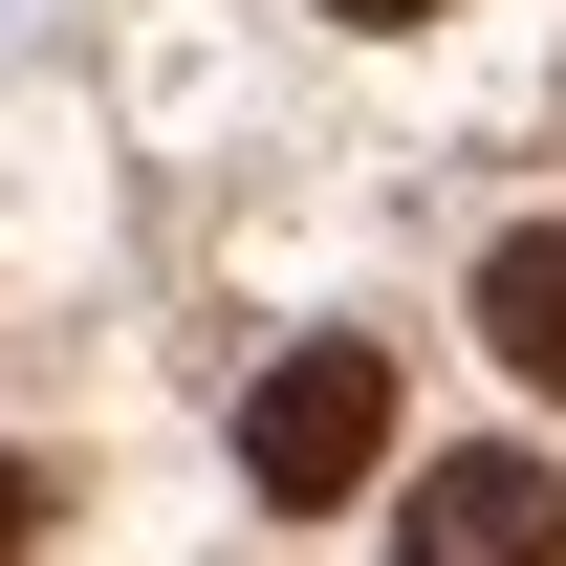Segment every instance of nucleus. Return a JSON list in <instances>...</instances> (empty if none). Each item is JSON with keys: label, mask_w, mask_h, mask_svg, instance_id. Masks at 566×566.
Here are the masks:
<instances>
[{"label": "nucleus", "mask_w": 566, "mask_h": 566, "mask_svg": "<svg viewBox=\"0 0 566 566\" xmlns=\"http://www.w3.org/2000/svg\"><path fill=\"white\" fill-rule=\"evenodd\" d=\"M370 458H392V349H283L262 392H240V480H262L283 523H327Z\"/></svg>", "instance_id": "obj_1"}, {"label": "nucleus", "mask_w": 566, "mask_h": 566, "mask_svg": "<svg viewBox=\"0 0 566 566\" xmlns=\"http://www.w3.org/2000/svg\"><path fill=\"white\" fill-rule=\"evenodd\" d=\"M392 566H566V480L545 458H436L415 523H392Z\"/></svg>", "instance_id": "obj_2"}, {"label": "nucleus", "mask_w": 566, "mask_h": 566, "mask_svg": "<svg viewBox=\"0 0 566 566\" xmlns=\"http://www.w3.org/2000/svg\"><path fill=\"white\" fill-rule=\"evenodd\" d=\"M480 327H501V370H523V392H566V218H523V240L480 262Z\"/></svg>", "instance_id": "obj_3"}, {"label": "nucleus", "mask_w": 566, "mask_h": 566, "mask_svg": "<svg viewBox=\"0 0 566 566\" xmlns=\"http://www.w3.org/2000/svg\"><path fill=\"white\" fill-rule=\"evenodd\" d=\"M22 545H44V458H0V566H22Z\"/></svg>", "instance_id": "obj_4"}, {"label": "nucleus", "mask_w": 566, "mask_h": 566, "mask_svg": "<svg viewBox=\"0 0 566 566\" xmlns=\"http://www.w3.org/2000/svg\"><path fill=\"white\" fill-rule=\"evenodd\" d=\"M327 22H436V0H327Z\"/></svg>", "instance_id": "obj_5"}]
</instances>
